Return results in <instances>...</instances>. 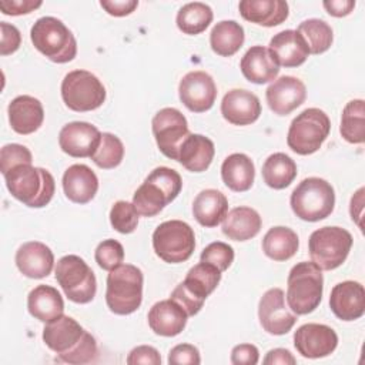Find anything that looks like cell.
<instances>
[{"label": "cell", "instance_id": "7c38bea8", "mask_svg": "<svg viewBox=\"0 0 365 365\" xmlns=\"http://www.w3.org/2000/svg\"><path fill=\"white\" fill-rule=\"evenodd\" d=\"M61 98L73 111H93L106 101V88L93 73L73 70L61 81Z\"/></svg>", "mask_w": 365, "mask_h": 365}, {"label": "cell", "instance_id": "ab89813d", "mask_svg": "<svg viewBox=\"0 0 365 365\" xmlns=\"http://www.w3.org/2000/svg\"><path fill=\"white\" fill-rule=\"evenodd\" d=\"M90 158L97 167L103 170L115 168L124 158V145L117 135L111 133H103L101 140Z\"/></svg>", "mask_w": 365, "mask_h": 365}, {"label": "cell", "instance_id": "db71d44e", "mask_svg": "<svg viewBox=\"0 0 365 365\" xmlns=\"http://www.w3.org/2000/svg\"><path fill=\"white\" fill-rule=\"evenodd\" d=\"M322 6L328 11V14L334 17H345L354 10L355 1L354 0H331V1H324Z\"/></svg>", "mask_w": 365, "mask_h": 365}, {"label": "cell", "instance_id": "e575fe53", "mask_svg": "<svg viewBox=\"0 0 365 365\" xmlns=\"http://www.w3.org/2000/svg\"><path fill=\"white\" fill-rule=\"evenodd\" d=\"M244 40V29L235 20H222L210 33V46L221 57L234 56L242 47Z\"/></svg>", "mask_w": 365, "mask_h": 365}, {"label": "cell", "instance_id": "d6986e66", "mask_svg": "<svg viewBox=\"0 0 365 365\" xmlns=\"http://www.w3.org/2000/svg\"><path fill=\"white\" fill-rule=\"evenodd\" d=\"M329 308L341 321H355L365 312V289L361 282L336 284L329 295Z\"/></svg>", "mask_w": 365, "mask_h": 365}, {"label": "cell", "instance_id": "f907efd6", "mask_svg": "<svg viewBox=\"0 0 365 365\" xmlns=\"http://www.w3.org/2000/svg\"><path fill=\"white\" fill-rule=\"evenodd\" d=\"M43 3L34 0H1L0 10L7 16H21L29 14L38 9Z\"/></svg>", "mask_w": 365, "mask_h": 365}, {"label": "cell", "instance_id": "bcb514c9", "mask_svg": "<svg viewBox=\"0 0 365 365\" xmlns=\"http://www.w3.org/2000/svg\"><path fill=\"white\" fill-rule=\"evenodd\" d=\"M168 364L170 365H198L201 364L200 351L197 346L191 344H178L171 348L168 354Z\"/></svg>", "mask_w": 365, "mask_h": 365}, {"label": "cell", "instance_id": "9a60e30c", "mask_svg": "<svg viewBox=\"0 0 365 365\" xmlns=\"http://www.w3.org/2000/svg\"><path fill=\"white\" fill-rule=\"evenodd\" d=\"M181 103L192 113L208 111L217 98V86L212 77L201 70L187 73L178 86Z\"/></svg>", "mask_w": 365, "mask_h": 365}, {"label": "cell", "instance_id": "3957f363", "mask_svg": "<svg viewBox=\"0 0 365 365\" xmlns=\"http://www.w3.org/2000/svg\"><path fill=\"white\" fill-rule=\"evenodd\" d=\"M324 277L322 269L312 261L295 264L287 279V304L297 315H307L315 311L322 299Z\"/></svg>", "mask_w": 365, "mask_h": 365}, {"label": "cell", "instance_id": "b9f144b4", "mask_svg": "<svg viewBox=\"0 0 365 365\" xmlns=\"http://www.w3.org/2000/svg\"><path fill=\"white\" fill-rule=\"evenodd\" d=\"M94 258L101 269L111 271L120 264H123L124 248L117 240L108 238L97 245L94 251Z\"/></svg>", "mask_w": 365, "mask_h": 365}, {"label": "cell", "instance_id": "f6af8a7d", "mask_svg": "<svg viewBox=\"0 0 365 365\" xmlns=\"http://www.w3.org/2000/svg\"><path fill=\"white\" fill-rule=\"evenodd\" d=\"M33 155L26 145L21 144H6L0 151V170L4 175L9 170L20 164H31Z\"/></svg>", "mask_w": 365, "mask_h": 365}, {"label": "cell", "instance_id": "ffe728a7", "mask_svg": "<svg viewBox=\"0 0 365 365\" xmlns=\"http://www.w3.org/2000/svg\"><path fill=\"white\" fill-rule=\"evenodd\" d=\"M86 329L74 318L61 315L46 324L43 328V341L57 356H63L80 344Z\"/></svg>", "mask_w": 365, "mask_h": 365}, {"label": "cell", "instance_id": "52a82bcc", "mask_svg": "<svg viewBox=\"0 0 365 365\" xmlns=\"http://www.w3.org/2000/svg\"><path fill=\"white\" fill-rule=\"evenodd\" d=\"M221 281V271L208 262H198L188 269L185 279L180 282L171 292L170 298L174 299L188 317L197 315L207 297L218 287Z\"/></svg>", "mask_w": 365, "mask_h": 365}, {"label": "cell", "instance_id": "7dc6e473", "mask_svg": "<svg viewBox=\"0 0 365 365\" xmlns=\"http://www.w3.org/2000/svg\"><path fill=\"white\" fill-rule=\"evenodd\" d=\"M0 30H1V44H0V54L1 56H9L13 54L14 51L19 50L21 44V36L20 31L16 26L1 21L0 23Z\"/></svg>", "mask_w": 365, "mask_h": 365}, {"label": "cell", "instance_id": "7a4b0ae2", "mask_svg": "<svg viewBox=\"0 0 365 365\" xmlns=\"http://www.w3.org/2000/svg\"><path fill=\"white\" fill-rule=\"evenodd\" d=\"M182 188L181 175L168 167L154 168L133 195V205L143 217H154L174 201Z\"/></svg>", "mask_w": 365, "mask_h": 365}, {"label": "cell", "instance_id": "e0dca14e", "mask_svg": "<svg viewBox=\"0 0 365 365\" xmlns=\"http://www.w3.org/2000/svg\"><path fill=\"white\" fill-rule=\"evenodd\" d=\"M100 140L98 128L86 121L68 123L58 133L60 148L74 158L91 157Z\"/></svg>", "mask_w": 365, "mask_h": 365}, {"label": "cell", "instance_id": "f5cc1de1", "mask_svg": "<svg viewBox=\"0 0 365 365\" xmlns=\"http://www.w3.org/2000/svg\"><path fill=\"white\" fill-rule=\"evenodd\" d=\"M265 365H295V356L285 348H274L267 352L264 361Z\"/></svg>", "mask_w": 365, "mask_h": 365}, {"label": "cell", "instance_id": "4316f807", "mask_svg": "<svg viewBox=\"0 0 365 365\" xmlns=\"http://www.w3.org/2000/svg\"><path fill=\"white\" fill-rule=\"evenodd\" d=\"M244 20L264 27H274L288 19L289 7L284 0H242L238 4Z\"/></svg>", "mask_w": 365, "mask_h": 365}, {"label": "cell", "instance_id": "44dd1931", "mask_svg": "<svg viewBox=\"0 0 365 365\" xmlns=\"http://www.w3.org/2000/svg\"><path fill=\"white\" fill-rule=\"evenodd\" d=\"M222 117L234 125H248L261 115L259 98L244 88L230 90L221 101Z\"/></svg>", "mask_w": 365, "mask_h": 365}, {"label": "cell", "instance_id": "f35d334b", "mask_svg": "<svg viewBox=\"0 0 365 365\" xmlns=\"http://www.w3.org/2000/svg\"><path fill=\"white\" fill-rule=\"evenodd\" d=\"M297 31L304 38L309 54L325 53L334 41V33L331 26L321 19H308L301 21Z\"/></svg>", "mask_w": 365, "mask_h": 365}, {"label": "cell", "instance_id": "6da1fadb", "mask_svg": "<svg viewBox=\"0 0 365 365\" xmlns=\"http://www.w3.org/2000/svg\"><path fill=\"white\" fill-rule=\"evenodd\" d=\"M3 177L10 194L30 208L46 207L56 191L53 175L47 170L31 164L16 165Z\"/></svg>", "mask_w": 365, "mask_h": 365}, {"label": "cell", "instance_id": "74e56055", "mask_svg": "<svg viewBox=\"0 0 365 365\" xmlns=\"http://www.w3.org/2000/svg\"><path fill=\"white\" fill-rule=\"evenodd\" d=\"M339 133L351 144H362L365 140V104L364 100H351L342 110Z\"/></svg>", "mask_w": 365, "mask_h": 365}, {"label": "cell", "instance_id": "60d3db41", "mask_svg": "<svg viewBox=\"0 0 365 365\" xmlns=\"http://www.w3.org/2000/svg\"><path fill=\"white\" fill-rule=\"evenodd\" d=\"M138 215L133 202L117 201L110 210V224L120 234H131L137 228Z\"/></svg>", "mask_w": 365, "mask_h": 365}, {"label": "cell", "instance_id": "681fc988", "mask_svg": "<svg viewBox=\"0 0 365 365\" xmlns=\"http://www.w3.org/2000/svg\"><path fill=\"white\" fill-rule=\"evenodd\" d=\"M258 348L252 344H240L231 351V364L234 365H255L258 364Z\"/></svg>", "mask_w": 365, "mask_h": 365}, {"label": "cell", "instance_id": "cb8c5ba5", "mask_svg": "<svg viewBox=\"0 0 365 365\" xmlns=\"http://www.w3.org/2000/svg\"><path fill=\"white\" fill-rule=\"evenodd\" d=\"M187 312L174 299H163L155 302L148 311V325L151 331L160 336H175L182 332L187 325Z\"/></svg>", "mask_w": 365, "mask_h": 365}, {"label": "cell", "instance_id": "8fae6325", "mask_svg": "<svg viewBox=\"0 0 365 365\" xmlns=\"http://www.w3.org/2000/svg\"><path fill=\"white\" fill-rule=\"evenodd\" d=\"M153 248L168 264L184 262L195 248L194 230L181 220L164 221L153 232Z\"/></svg>", "mask_w": 365, "mask_h": 365}, {"label": "cell", "instance_id": "4dcf8cb0", "mask_svg": "<svg viewBox=\"0 0 365 365\" xmlns=\"http://www.w3.org/2000/svg\"><path fill=\"white\" fill-rule=\"evenodd\" d=\"M27 309L31 317L47 324L63 315L64 301L54 287L37 285L29 292Z\"/></svg>", "mask_w": 365, "mask_h": 365}, {"label": "cell", "instance_id": "d590c367", "mask_svg": "<svg viewBox=\"0 0 365 365\" xmlns=\"http://www.w3.org/2000/svg\"><path fill=\"white\" fill-rule=\"evenodd\" d=\"M262 180L274 190L287 188L297 177V164L285 153L271 154L262 164Z\"/></svg>", "mask_w": 365, "mask_h": 365}, {"label": "cell", "instance_id": "8992f818", "mask_svg": "<svg viewBox=\"0 0 365 365\" xmlns=\"http://www.w3.org/2000/svg\"><path fill=\"white\" fill-rule=\"evenodd\" d=\"M289 204L298 218L315 222L334 211L335 191L327 180L308 177L294 188Z\"/></svg>", "mask_w": 365, "mask_h": 365}, {"label": "cell", "instance_id": "9c48e42d", "mask_svg": "<svg viewBox=\"0 0 365 365\" xmlns=\"http://www.w3.org/2000/svg\"><path fill=\"white\" fill-rule=\"evenodd\" d=\"M352 235L341 227H322L315 230L308 240L311 261L322 271L341 267L352 247Z\"/></svg>", "mask_w": 365, "mask_h": 365}, {"label": "cell", "instance_id": "f1b7e54d", "mask_svg": "<svg viewBox=\"0 0 365 365\" xmlns=\"http://www.w3.org/2000/svg\"><path fill=\"white\" fill-rule=\"evenodd\" d=\"M215 154L214 143L202 134H188L178 150L177 161L191 173L205 171Z\"/></svg>", "mask_w": 365, "mask_h": 365}, {"label": "cell", "instance_id": "7bdbcfd3", "mask_svg": "<svg viewBox=\"0 0 365 365\" xmlns=\"http://www.w3.org/2000/svg\"><path fill=\"white\" fill-rule=\"evenodd\" d=\"M200 259L202 262H208L212 264L214 267H217L221 272L227 271L230 268V265L234 261V250L231 245H228L227 242L222 241H215L208 244L201 255Z\"/></svg>", "mask_w": 365, "mask_h": 365}, {"label": "cell", "instance_id": "c3c4849f", "mask_svg": "<svg viewBox=\"0 0 365 365\" xmlns=\"http://www.w3.org/2000/svg\"><path fill=\"white\" fill-rule=\"evenodd\" d=\"M128 365H137V364H150V365H160L161 364V355L160 352L150 345H140L130 351L127 356Z\"/></svg>", "mask_w": 365, "mask_h": 365}, {"label": "cell", "instance_id": "277c9868", "mask_svg": "<svg viewBox=\"0 0 365 365\" xmlns=\"http://www.w3.org/2000/svg\"><path fill=\"white\" fill-rule=\"evenodd\" d=\"M144 277L138 267L120 264L107 275L106 302L111 312L117 315H130L135 312L143 302Z\"/></svg>", "mask_w": 365, "mask_h": 365}, {"label": "cell", "instance_id": "1f68e13d", "mask_svg": "<svg viewBox=\"0 0 365 365\" xmlns=\"http://www.w3.org/2000/svg\"><path fill=\"white\" fill-rule=\"evenodd\" d=\"M259 214L251 207H235L222 220V234L232 241H248L261 230Z\"/></svg>", "mask_w": 365, "mask_h": 365}, {"label": "cell", "instance_id": "ac0fdd59", "mask_svg": "<svg viewBox=\"0 0 365 365\" xmlns=\"http://www.w3.org/2000/svg\"><path fill=\"white\" fill-rule=\"evenodd\" d=\"M265 98L274 114L287 115L305 101L307 87L297 77L282 76L268 86Z\"/></svg>", "mask_w": 365, "mask_h": 365}, {"label": "cell", "instance_id": "ba28073f", "mask_svg": "<svg viewBox=\"0 0 365 365\" xmlns=\"http://www.w3.org/2000/svg\"><path fill=\"white\" fill-rule=\"evenodd\" d=\"M331 130V121L325 111L311 107L299 113L288 128L287 144L299 154L309 155L317 153L324 141L328 138Z\"/></svg>", "mask_w": 365, "mask_h": 365}, {"label": "cell", "instance_id": "7402d4cb", "mask_svg": "<svg viewBox=\"0 0 365 365\" xmlns=\"http://www.w3.org/2000/svg\"><path fill=\"white\" fill-rule=\"evenodd\" d=\"M16 265L24 277L40 279L51 272L54 267V254L46 244L29 241L19 247L16 252Z\"/></svg>", "mask_w": 365, "mask_h": 365}, {"label": "cell", "instance_id": "f546056e", "mask_svg": "<svg viewBox=\"0 0 365 365\" xmlns=\"http://www.w3.org/2000/svg\"><path fill=\"white\" fill-rule=\"evenodd\" d=\"M228 212L227 197L214 188L202 190L192 202V215L202 227H217Z\"/></svg>", "mask_w": 365, "mask_h": 365}, {"label": "cell", "instance_id": "ee69618b", "mask_svg": "<svg viewBox=\"0 0 365 365\" xmlns=\"http://www.w3.org/2000/svg\"><path fill=\"white\" fill-rule=\"evenodd\" d=\"M98 354V348H97V342L94 339V336L86 331L83 339L80 341V344L68 354L58 356L57 359L61 362H67V364H74V365H80V364H87L96 359Z\"/></svg>", "mask_w": 365, "mask_h": 365}, {"label": "cell", "instance_id": "30bf717a", "mask_svg": "<svg viewBox=\"0 0 365 365\" xmlns=\"http://www.w3.org/2000/svg\"><path fill=\"white\" fill-rule=\"evenodd\" d=\"M56 279L66 297L76 304H88L96 297V275L78 255H64L57 261Z\"/></svg>", "mask_w": 365, "mask_h": 365}, {"label": "cell", "instance_id": "836d02e7", "mask_svg": "<svg viewBox=\"0 0 365 365\" xmlns=\"http://www.w3.org/2000/svg\"><path fill=\"white\" fill-rule=\"evenodd\" d=\"M299 247L298 235L288 227H272L262 238L264 254L274 261H287L295 255Z\"/></svg>", "mask_w": 365, "mask_h": 365}, {"label": "cell", "instance_id": "484cf974", "mask_svg": "<svg viewBox=\"0 0 365 365\" xmlns=\"http://www.w3.org/2000/svg\"><path fill=\"white\" fill-rule=\"evenodd\" d=\"M63 190L71 202L87 204L97 194L98 178L88 165L73 164L63 174Z\"/></svg>", "mask_w": 365, "mask_h": 365}, {"label": "cell", "instance_id": "8d00e7d4", "mask_svg": "<svg viewBox=\"0 0 365 365\" xmlns=\"http://www.w3.org/2000/svg\"><path fill=\"white\" fill-rule=\"evenodd\" d=\"M214 13L211 7L201 1L187 3L184 4L178 13H177V27L184 33L190 36H195L202 33L210 23L212 21Z\"/></svg>", "mask_w": 365, "mask_h": 365}, {"label": "cell", "instance_id": "2e32d148", "mask_svg": "<svg viewBox=\"0 0 365 365\" xmlns=\"http://www.w3.org/2000/svg\"><path fill=\"white\" fill-rule=\"evenodd\" d=\"M336 345V332L324 324H304L294 334V346L304 358H325L335 351Z\"/></svg>", "mask_w": 365, "mask_h": 365}, {"label": "cell", "instance_id": "5bb4252c", "mask_svg": "<svg viewBox=\"0 0 365 365\" xmlns=\"http://www.w3.org/2000/svg\"><path fill=\"white\" fill-rule=\"evenodd\" d=\"M294 314L285 304V294L281 288L268 289L259 299L258 318L265 332L271 335H285L297 322Z\"/></svg>", "mask_w": 365, "mask_h": 365}, {"label": "cell", "instance_id": "5b68a950", "mask_svg": "<svg viewBox=\"0 0 365 365\" xmlns=\"http://www.w3.org/2000/svg\"><path fill=\"white\" fill-rule=\"evenodd\" d=\"M33 46L53 63H68L77 54V41L71 30L58 19L44 16L30 30Z\"/></svg>", "mask_w": 365, "mask_h": 365}, {"label": "cell", "instance_id": "d6a6232c", "mask_svg": "<svg viewBox=\"0 0 365 365\" xmlns=\"http://www.w3.org/2000/svg\"><path fill=\"white\" fill-rule=\"evenodd\" d=\"M221 178L231 191H248L252 187L255 178V167L252 160L242 153L230 154L222 161Z\"/></svg>", "mask_w": 365, "mask_h": 365}, {"label": "cell", "instance_id": "4fadbf2b", "mask_svg": "<svg viewBox=\"0 0 365 365\" xmlns=\"http://www.w3.org/2000/svg\"><path fill=\"white\" fill-rule=\"evenodd\" d=\"M151 128L158 150L167 158L177 161L180 145L190 134L188 123L184 114L174 107L161 108L153 117Z\"/></svg>", "mask_w": 365, "mask_h": 365}, {"label": "cell", "instance_id": "816d5d0a", "mask_svg": "<svg viewBox=\"0 0 365 365\" xmlns=\"http://www.w3.org/2000/svg\"><path fill=\"white\" fill-rule=\"evenodd\" d=\"M100 6L110 16L124 17V16L131 14L137 9L138 1L137 0H101Z\"/></svg>", "mask_w": 365, "mask_h": 365}, {"label": "cell", "instance_id": "d4e9b609", "mask_svg": "<svg viewBox=\"0 0 365 365\" xmlns=\"http://www.w3.org/2000/svg\"><path fill=\"white\" fill-rule=\"evenodd\" d=\"M240 68L242 76L254 84H265L274 81L279 73V64L264 46H252L242 56Z\"/></svg>", "mask_w": 365, "mask_h": 365}, {"label": "cell", "instance_id": "603a6c76", "mask_svg": "<svg viewBox=\"0 0 365 365\" xmlns=\"http://www.w3.org/2000/svg\"><path fill=\"white\" fill-rule=\"evenodd\" d=\"M9 121L17 134L27 135L37 131L44 120L43 104L31 96H17L7 107Z\"/></svg>", "mask_w": 365, "mask_h": 365}, {"label": "cell", "instance_id": "83f0119b", "mask_svg": "<svg viewBox=\"0 0 365 365\" xmlns=\"http://www.w3.org/2000/svg\"><path fill=\"white\" fill-rule=\"evenodd\" d=\"M269 51L279 67H298L305 63L309 50L297 30H284L269 40Z\"/></svg>", "mask_w": 365, "mask_h": 365}]
</instances>
